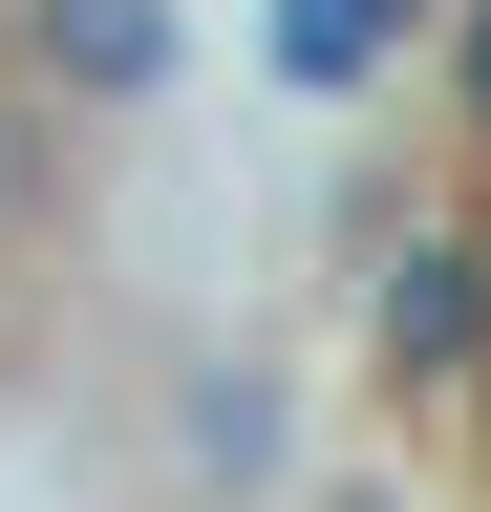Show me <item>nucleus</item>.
<instances>
[{
	"mask_svg": "<svg viewBox=\"0 0 491 512\" xmlns=\"http://www.w3.org/2000/svg\"><path fill=\"white\" fill-rule=\"evenodd\" d=\"M43 64H65V86H150L171 22H150V0H43Z\"/></svg>",
	"mask_w": 491,
	"mask_h": 512,
	"instance_id": "f257e3e1",
	"label": "nucleus"
},
{
	"mask_svg": "<svg viewBox=\"0 0 491 512\" xmlns=\"http://www.w3.org/2000/svg\"><path fill=\"white\" fill-rule=\"evenodd\" d=\"M406 0H278V86H363Z\"/></svg>",
	"mask_w": 491,
	"mask_h": 512,
	"instance_id": "f03ea898",
	"label": "nucleus"
},
{
	"mask_svg": "<svg viewBox=\"0 0 491 512\" xmlns=\"http://www.w3.org/2000/svg\"><path fill=\"white\" fill-rule=\"evenodd\" d=\"M470 107H491V0H470Z\"/></svg>",
	"mask_w": 491,
	"mask_h": 512,
	"instance_id": "7ed1b4c3",
	"label": "nucleus"
}]
</instances>
